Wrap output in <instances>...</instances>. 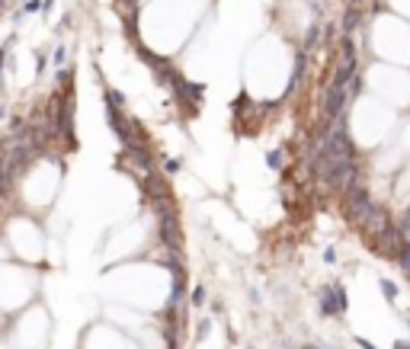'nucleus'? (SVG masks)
Here are the masks:
<instances>
[{"label": "nucleus", "mask_w": 410, "mask_h": 349, "mask_svg": "<svg viewBox=\"0 0 410 349\" xmlns=\"http://www.w3.org/2000/svg\"><path fill=\"white\" fill-rule=\"evenodd\" d=\"M324 263H337V250H333V247L324 250Z\"/></svg>", "instance_id": "12"}, {"label": "nucleus", "mask_w": 410, "mask_h": 349, "mask_svg": "<svg viewBox=\"0 0 410 349\" xmlns=\"http://www.w3.org/2000/svg\"><path fill=\"white\" fill-rule=\"evenodd\" d=\"M378 285H381V295H385V301H398V285L391 282V279H378Z\"/></svg>", "instance_id": "5"}, {"label": "nucleus", "mask_w": 410, "mask_h": 349, "mask_svg": "<svg viewBox=\"0 0 410 349\" xmlns=\"http://www.w3.org/2000/svg\"><path fill=\"white\" fill-rule=\"evenodd\" d=\"M3 64H6V49H0V74H3Z\"/></svg>", "instance_id": "18"}, {"label": "nucleus", "mask_w": 410, "mask_h": 349, "mask_svg": "<svg viewBox=\"0 0 410 349\" xmlns=\"http://www.w3.org/2000/svg\"><path fill=\"white\" fill-rule=\"evenodd\" d=\"M356 26H359V6L350 3V10H346V16H343V36L356 32Z\"/></svg>", "instance_id": "4"}, {"label": "nucleus", "mask_w": 410, "mask_h": 349, "mask_svg": "<svg viewBox=\"0 0 410 349\" xmlns=\"http://www.w3.org/2000/svg\"><path fill=\"white\" fill-rule=\"evenodd\" d=\"M394 349H410V343L407 340H394Z\"/></svg>", "instance_id": "17"}, {"label": "nucleus", "mask_w": 410, "mask_h": 349, "mask_svg": "<svg viewBox=\"0 0 410 349\" xmlns=\"http://www.w3.org/2000/svg\"><path fill=\"white\" fill-rule=\"evenodd\" d=\"M211 333V320L205 317V320H199V327H196V340H205Z\"/></svg>", "instance_id": "10"}, {"label": "nucleus", "mask_w": 410, "mask_h": 349, "mask_svg": "<svg viewBox=\"0 0 410 349\" xmlns=\"http://www.w3.org/2000/svg\"><path fill=\"white\" fill-rule=\"evenodd\" d=\"M317 311H320V317H343V311H340V304H337L333 282L330 285H320V292H317Z\"/></svg>", "instance_id": "1"}, {"label": "nucleus", "mask_w": 410, "mask_h": 349, "mask_svg": "<svg viewBox=\"0 0 410 349\" xmlns=\"http://www.w3.org/2000/svg\"><path fill=\"white\" fill-rule=\"evenodd\" d=\"M45 61H49V54H45V51H42V54H36V74H42V71H45Z\"/></svg>", "instance_id": "11"}, {"label": "nucleus", "mask_w": 410, "mask_h": 349, "mask_svg": "<svg viewBox=\"0 0 410 349\" xmlns=\"http://www.w3.org/2000/svg\"><path fill=\"white\" fill-rule=\"evenodd\" d=\"M211 314H215V317H221V314H224V304H218V301H215V304H211Z\"/></svg>", "instance_id": "16"}, {"label": "nucleus", "mask_w": 410, "mask_h": 349, "mask_svg": "<svg viewBox=\"0 0 410 349\" xmlns=\"http://www.w3.org/2000/svg\"><path fill=\"white\" fill-rule=\"evenodd\" d=\"M64 58H67V51H64V49H58V51H54V64H58V67L64 64Z\"/></svg>", "instance_id": "13"}, {"label": "nucleus", "mask_w": 410, "mask_h": 349, "mask_svg": "<svg viewBox=\"0 0 410 349\" xmlns=\"http://www.w3.org/2000/svg\"><path fill=\"white\" fill-rule=\"evenodd\" d=\"M305 67H308V51H305V49H298V51H295V71H292L289 90H295V87L305 80Z\"/></svg>", "instance_id": "2"}, {"label": "nucleus", "mask_w": 410, "mask_h": 349, "mask_svg": "<svg viewBox=\"0 0 410 349\" xmlns=\"http://www.w3.org/2000/svg\"><path fill=\"white\" fill-rule=\"evenodd\" d=\"M189 304H193V307H202L205 304V285H196V289L189 292Z\"/></svg>", "instance_id": "8"}, {"label": "nucleus", "mask_w": 410, "mask_h": 349, "mask_svg": "<svg viewBox=\"0 0 410 349\" xmlns=\"http://www.w3.org/2000/svg\"><path fill=\"white\" fill-rule=\"evenodd\" d=\"M36 10H42V3H39V0H29V3H26V13H36Z\"/></svg>", "instance_id": "15"}, {"label": "nucleus", "mask_w": 410, "mask_h": 349, "mask_svg": "<svg viewBox=\"0 0 410 349\" xmlns=\"http://www.w3.org/2000/svg\"><path fill=\"white\" fill-rule=\"evenodd\" d=\"M404 317H407V320H410V311H407V314H404Z\"/></svg>", "instance_id": "19"}, {"label": "nucleus", "mask_w": 410, "mask_h": 349, "mask_svg": "<svg viewBox=\"0 0 410 349\" xmlns=\"http://www.w3.org/2000/svg\"><path fill=\"white\" fill-rule=\"evenodd\" d=\"M356 346H359V349H378L375 343H368V340H362V337H356Z\"/></svg>", "instance_id": "14"}, {"label": "nucleus", "mask_w": 410, "mask_h": 349, "mask_svg": "<svg viewBox=\"0 0 410 349\" xmlns=\"http://www.w3.org/2000/svg\"><path fill=\"white\" fill-rule=\"evenodd\" d=\"M183 295H186V279H173V285H170V298H167V307H180Z\"/></svg>", "instance_id": "3"}, {"label": "nucleus", "mask_w": 410, "mask_h": 349, "mask_svg": "<svg viewBox=\"0 0 410 349\" xmlns=\"http://www.w3.org/2000/svg\"><path fill=\"white\" fill-rule=\"evenodd\" d=\"M333 292H337V304H340V311H350V295H346V285L343 282H333Z\"/></svg>", "instance_id": "6"}, {"label": "nucleus", "mask_w": 410, "mask_h": 349, "mask_svg": "<svg viewBox=\"0 0 410 349\" xmlns=\"http://www.w3.org/2000/svg\"><path fill=\"white\" fill-rule=\"evenodd\" d=\"M163 170H167V173H180L183 160H180V157H163Z\"/></svg>", "instance_id": "9"}, {"label": "nucleus", "mask_w": 410, "mask_h": 349, "mask_svg": "<svg viewBox=\"0 0 410 349\" xmlns=\"http://www.w3.org/2000/svg\"><path fill=\"white\" fill-rule=\"evenodd\" d=\"M282 150H266V167L269 170H282Z\"/></svg>", "instance_id": "7"}]
</instances>
